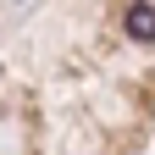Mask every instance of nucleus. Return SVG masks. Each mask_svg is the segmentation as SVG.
I'll return each mask as SVG.
<instances>
[{
    "instance_id": "nucleus-1",
    "label": "nucleus",
    "mask_w": 155,
    "mask_h": 155,
    "mask_svg": "<svg viewBox=\"0 0 155 155\" xmlns=\"http://www.w3.org/2000/svg\"><path fill=\"white\" fill-rule=\"evenodd\" d=\"M127 39H144V45L155 39V6H144V0L127 6Z\"/></svg>"
}]
</instances>
